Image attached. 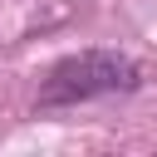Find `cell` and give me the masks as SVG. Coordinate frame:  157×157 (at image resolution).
Wrapping results in <instances>:
<instances>
[{
    "mask_svg": "<svg viewBox=\"0 0 157 157\" xmlns=\"http://www.w3.org/2000/svg\"><path fill=\"white\" fill-rule=\"evenodd\" d=\"M137 88V64L118 49H83L59 59L44 83H39V108H69V103H88V98H108V93H132Z\"/></svg>",
    "mask_w": 157,
    "mask_h": 157,
    "instance_id": "cell-1",
    "label": "cell"
}]
</instances>
